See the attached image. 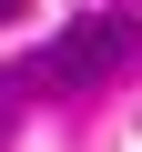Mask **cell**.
I'll return each instance as SVG.
<instances>
[{
  "mask_svg": "<svg viewBox=\"0 0 142 152\" xmlns=\"http://www.w3.org/2000/svg\"><path fill=\"white\" fill-rule=\"evenodd\" d=\"M122 51H132V20H122V10H91V20L61 31V51L20 61V81H31V91H91L102 71H122Z\"/></svg>",
  "mask_w": 142,
  "mask_h": 152,
  "instance_id": "obj_1",
  "label": "cell"
},
{
  "mask_svg": "<svg viewBox=\"0 0 142 152\" xmlns=\"http://www.w3.org/2000/svg\"><path fill=\"white\" fill-rule=\"evenodd\" d=\"M10 20H20V0H0V31H10Z\"/></svg>",
  "mask_w": 142,
  "mask_h": 152,
  "instance_id": "obj_2",
  "label": "cell"
}]
</instances>
